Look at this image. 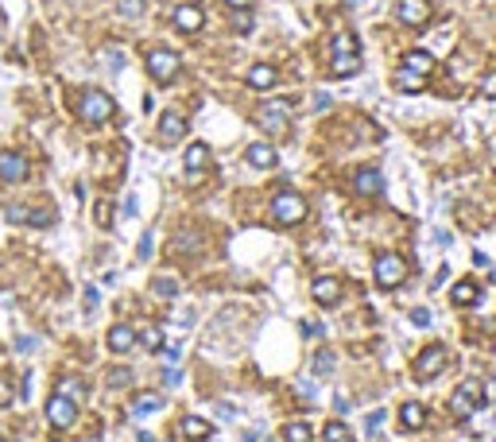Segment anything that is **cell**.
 <instances>
[{
    "instance_id": "obj_1",
    "label": "cell",
    "mask_w": 496,
    "mask_h": 442,
    "mask_svg": "<svg viewBox=\"0 0 496 442\" xmlns=\"http://www.w3.org/2000/svg\"><path fill=\"white\" fill-rule=\"evenodd\" d=\"M481 403H485V388H481V380H462V384H458V392L450 396V415H454L458 423H465Z\"/></svg>"
},
{
    "instance_id": "obj_2",
    "label": "cell",
    "mask_w": 496,
    "mask_h": 442,
    "mask_svg": "<svg viewBox=\"0 0 496 442\" xmlns=\"http://www.w3.org/2000/svg\"><path fill=\"white\" fill-rule=\"evenodd\" d=\"M113 117V97L101 90H85L82 97H78V120H85V125H105V120Z\"/></svg>"
},
{
    "instance_id": "obj_3",
    "label": "cell",
    "mask_w": 496,
    "mask_h": 442,
    "mask_svg": "<svg viewBox=\"0 0 496 442\" xmlns=\"http://www.w3.org/2000/svg\"><path fill=\"white\" fill-rule=\"evenodd\" d=\"M303 217H306V202L295 191H279L276 198H271V221H276V226H299Z\"/></svg>"
},
{
    "instance_id": "obj_4",
    "label": "cell",
    "mask_w": 496,
    "mask_h": 442,
    "mask_svg": "<svg viewBox=\"0 0 496 442\" xmlns=\"http://www.w3.org/2000/svg\"><path fill=\"white\" fill-rule=\"evenodd\" d=\"M372 275H376L380 287H399L407 279V260L399 252H380L376 264H372Z\"/></svg>"
},
{
    "instance_id": "obj_5",
    "label": "cell",
    "mask_w": 496,
    "mask_h": 442,
    "mask_svg": "<svg viewBox=\"0 0 496 442\" xmlns=\"http://www.w3.org/2000/svg\"><path fill=\"white\" fill-rule=\"evenodd\" d=\"M260 128L268 136H287V128H291V105L287 101H268L260 109Z\"/></svg>"
},
{
    "instance_id": "obj_6",
    "label": "cell",
    "mask_w": 496,
    "mask_h": 442,
    "mask_svg": "<svg viewBox=\"0 0 496 442\" xmlns=\"http://www.w3.org/2000/svg\"><path fill=\"white\" fill-rule=\"evenodd\" d=\"M442 368H446V345H430V350H423L419 357H415L411 373H415V380H419V384H430Z\"/></svg>"
},
{
    "instance_id": "obj_7",
    "label": "cell",
    "mask_w": 496,
    "mask_h": 442,
    "mask_svg": "<svg viewBox=\"0 0 496 442\" xmlns=\"http://www.w3.org/2000/svg\"><path fill=\"white\" fill-rule=\"evenodd\" d=\"M47 419H51L55 431H70V427L78 423V403L66 400L62 392H55L51 400H47Z\"/></svg>"
},
{
    "instance_id": "obj_8",
    "label": "cell",
    "mask_w": 496,
    "mask_h": 442,
    "mask_svg": "<svg viewBox=\"0 0 496 442\" xmlns=\"http://www.w3.org/2000/svg\"><path fill=\"white\" fill-rule=\"evenodd\" d=\"M148 74H152L155 82H171V78L178 74V55L167 47H155L152 55H148Z\"/></svg>"
},
{
    "instance_id": "obj_9",
    "label": "cell",
    "mask_w": 496,
    "mask_h": 442,
    "mask_svg": "<svg viewBox=\"0 0 496 442\" xmlns=\"http://www.w3.org/2000/svg\"><path fill=\"white\" fill-rule=\"evenodd\" d=\"M395 16H399V24H407V27H423L430 20V0H399Z\"/></svg>"
},
{
    "instance_id": "obj_10",
    "label": "cell",
    "mask_w": 496,
    "mask_h": 442,
    "mask_svg": "<svg viewBox=\"0 0 496 442\" xmlns=\"http://www.w3.org/2000/svg\"><path fill=\"white\" fill-rule=\"evenodd\" d=\"M0 179H4V183H24L27 159L20 156V151H0Z\"/></svg>"
},
{
    "instance_id": "obj_11",
    "label": "cell",
    "mask_w": 496,
    "mask_h": 442,
    "mask_svg": "<svg viewBox=\"0 0 496 442\" xmlns=\"http://www.w3.org/2000/svg\"><path fill=\"white\" fill-rule=\"evenodd\" d=\"M171 20H175V27H178V32H186V35L202 32V24H206V16H202V8H198V4H178Z\"/></svg>"
},
{
    "instance_id": "obj_12",
    "label": "cell",
    "mask_w": 496,
    "mask_h": 442,
    "mask_svg": "<svg viewBox=\"0 0 496 442\" xmlns=\"http://www.w3.org/2000/svg\"><path fill=\"white\" fill-rule=\"evenodd\" d=\"M311 295H314V303H322V307H334V303L341 299V284H337L334 275H318L314 287H311Z\"/></svg>"
},
{
    "instance_id": "obj_13",
    "label": "cell",
    "mask_w": 496,
    "mask_h": 442,
    "mask_svg": "<svg viewBox=\"0 0 496 442\" xmlns=\"http://www.w3.org/2000/svg\"><path fill=\"white\" fill-rule=\"evenodd\" d=\"M353 191H357V194H364V198H376V194L384 191V175H380L376 167H364V171H357V179H353Z\"/></svg>"
},
{
    "instance_id": "obj_14",
    "label": "cell",
    "mask_w": 496,
    "mask_h": 442,
    "mask_svg": "<svg viewBox=\"0 0 496 442\" xmlns=\"http://www.w3.org/2000/svg\"><path fill=\"white\" fill-rule=\"evenodd\" d=\"M244 159H248V163H253V167H260V171H271L279 163V156H276V148H271V144H253V148L244 151Z\"/></svg>"
},
{
    "instance_id": "obj_15",
    "label": "cell",
    "mask_w": 496,
    "mask_h": 442,
    "mask_svg": "<svg viewBox=\"0 0 496 442\" xmlns=\"http://www.w3.org/2000/svg\"><path fill=\"white\" fill-rule=\"evenodd\" d=\"M178 431H183L186 442H206L213 434V427L206 423V419H198V415H186L183 423H178Z\"/></svg>"
},
{
    "instance_id": "obj_16",
    "label": "cell",
    "mask_w": 496,
    "mask_h": 442,
    "mask_svg": "<svg viewBox=\"0 0 496 442\" xmlns=\"http://www.w3.org/2000/svg\"><path fill=\"white\" fill-rule=\"evenodd\" d=\"M132 345H136V330H132L128 322H117V326L109 330V350H113V353H128Z\"/></svg>"
},
{
    "instance_id": "obj_17",
    "label": "cell",
    "mask_w": 496,
    "mask_h": 442,
    "mask_svg": "<svg viewBox=\"0 0 496 442\" xmlns=\"http://www.w3.org/2000/svg\"><path fill=\"white\" fill-rule=\"evenodd\" d=\"M399 423H404V431H419L423 423H427V408L415 400H407L404 408H399Z\"/></svg>"
},
{
    "instance_id": "obj_18",
    "label": "cell",
    "mask_w": 496,
    "mask_h": 442,
    "mask_svg": "<svg viewBox=\"0 0 496 442\" xmlns=\"http://www.w3.org/2000/svg\"><path fill=\"white\" fill-rule=\"evenodd\" d=\"M160 136H163L167 144L183 140V136H186V120L178 117V113H163V120H160Z\"/></svg>"
},
{
    "instance_id": "obj_19",
    "label": "cell",
    "mask_w": 496,
    "mask_h": 442,
    "mask_svg": "<svg viewBox=\"0 0 496 442\" xmlns=\"http://www.w3.org/2000/svg\"><path fill=\"white\" fill-rule=\"evenodd\" d=\"M276 82H279V74H276V67H268V62H260V67L248 70V85H253V90H271Z\"/></svg>"
},
{
    "instance_id": "obj_20",
    "label": "cell",
    "mask_w": 496,
    "mask_h": 442,
    "mask_svg": "<svg viewBox=\"0 0 496 442\" xmlns=\"http://www.w3.org/2000/svg\"><path fill=\"white\" fill-rule=\"evenodd\" d=\"M206 163H210V148H206V144H190V148H186V175L194 179Z\"/></svg>"
},
{
    "instance_id": "obj_21",
    "label": "cell",
    "mask_w": 496,
    "mask_h": 442,
    "mask_svg": "<svg viewBox=\"0 0 496 442\" xmlns=\"http://www.w3.org/2000/svg\"><path fill=\"white\" fill-rule=\"evenodd\" d=\"M357 70H361V59H357V55H334V62H330V74L334 78H353Z\"/></svg>"
},
{
    "instance_id": "obj_22",
    "label": "cell",
    "mask_w": 496,
    "mask_h": 442,
    "mask_svg": "<svg viewBox=\"0 0 496 442\" xmlns=\"http://www.w3.org/2000/svg\"><path fill=\"white\" fill-rule=\"evenodd\" d=\"M423 85H427V78H423V74H415V70H407V67L395 70V90H404V93H419Z\"/></svg>"
},
{
    "instance_id": "obj_23",
    "label": "cell",
    "mask_w": 496,
    "mask_h": 442,
    "mask_svg": "<svg viewBox=\"0 0 496 442\" xmlns=\"http://www.w3.org/2000/svg\"><path fill=\"white\" fill-rule=\"evenodd\" d=\"M404 67H407V70H415V74H423V78H427L430 70H434V59H430L427 50H411V55H404Z\"/></svg>"
},
{
    "instance_id": "obj_24",
    "label": "cell",
    "mask_w": 496,
    "mask_h": 442,
    "mask_svg": "<svg viewBox=\"0 0 496 442\" xmlns=\"http://www.w3.org/2000/svg\"><path fill=\"white\" fill-rule=\"evenodd\" d=\"M450 299H454L458 307H469V303H477V284H469V279L454 284V287H450Z\"/></svg>"
},
{
    "instance_id": "obj_25",
    "label": "cell",
    "mask_w": 496,
    "mask_h": 442,
    "mask_svg": "<svg viewBox=\"0 0 496 442\" xmlns=\"http://www.w3.org/2000/svg\"><path fill=\"white\" fill-rule=\"evenodd\" d=\"M59 392L66 396V400L82 403V400H85V384L78 380V376H62V380H59Z\"/></svg>"
},
{
    "instance_id": "obj_26",
    "label": "cell",
    "mask_w": 496,
    "mask_h": 442,
    "mask_svg": "<svg viewBox=\"0 0 496 442\" xmlns=\"http://www.w3.org/2000/svg\"><path fill=\"white\" fill-rule=\"evenodd\" d=\"M160 408H163V396H155V392H143L140 400H132V415H152Z\"/></svg>"
},
{
    "instance_id": "obj_27",
    "label": "cell",
    "mask_w": 496,
    "mask_h": 442,
    "mask_svg": "<svg viewBox=\"0 0 496 442\" xmlns=\"http://www.w3.org/2000/svg\"><path fill=\"white\" fill-rule=\"evenodd\" d=\"M152 291L160 295V299H175V295H178V279H175V275H155Z\"/></svg>"
},
{
    "instance_id": "obj_28",
    "label": "cell",
    "mask_w": 496,
    "mask_h": 442,
    "mask_svg": "<svg viewBox=\"0 0 496 442\" xmlns=\"http://www.w3.org/2000/svg\"><path fill=\"white\" fill-rule=\"evenodd\" d=\"M140 342H143V350H148V353H160L163 350V330H160V326H143Z\"/></svg>"
},
{
    "instance_id": "obj_29",
    "label": "cell",
    "mask_w": 496,
    "mask_h": 442,
    "mask_svg": "<svg viewBox=\"0 0 496 442\" xmlns=\"http://www.w3.org/2000/svg\"><path fill=\"white\" fill-rule=\"evenodd\" d=\"M311 438H314V431L303 423V419H299V423H287V427H283V442H311Z\"/></svg>"
},
{
    "instance_id": "obj_30",
    "label": "cell",
    "mask_w": 496,
    "mask_h": 442,
    "mask_svg": "<svg viewBox=\"0 0 496 442\" xmlns=\"http://www.w3.org/2000/svg\"><path fill=\"white\" fill-rule=\"evenodd\" d=\"M334 55H357V39L349 32H337L334 35Z\"/></svg>"
},
{
    "instance_id": "obj_31",
    "label": "cell",
    "mask_w": 496,
    "mask_h": 442,
    "mask_svg": "<svg viewBox=\"0 0 496 442\" xmlns=\"http://www.w3.org/2000/svg\"><path fill=\"white\" fill-rule=\"evenodd\" d=\"M334 365H337V357H334V353H314V376H330V373H334Z\"/></svg>"
},
{
    "instance_id": "obj_32",
    "label": "cell",
    "mask_w": 496,
    "mask_h": 442,
    "mask_svg": "<svg viewBox=\"0 0 496 442\" xmlns=\"http://www.w3.org/2000/svg\"><path fill=\"white\" fill-rule=\"evenodd\" d=\"M326 442H353V434H349V427L345 423H326Z\"/></svg>"
},
{
    "instance_id": "obj_33",
    "label": "cell",
    "mask_w": 496,
    "mask_h": 442,
    "mask_svg": "<svg viewBox=\"0 0 496 442\" xmlns=\"http://www.w3.org/2000/svg\"><path fill=\"white\" fill-rule=\"evenodd\" d=\"M229 20H233V27H236L241 35L253 32V12H248V8H233V16H229Z\"/></svg>"
},
{
    "instance_id": "obj_34",
    "label": "cell",
    "mask_w": 496,
    "mask_h": 442,
    "mask_svg": "<svg viewBox=\"0 0 496 442\" xmlns=\"http://www.w3.org/2000/svg\"><path fill=\"white\" fill-rule=\"evenodd\" d=\"M384 419H388V411H372L369 423H364V434H369V438H380V427H384Z\"/></svg>"
},
{
    "instance_id": "obj_35",
    "label": "cell",
    "mask_w": 496,
    "mask_h": 442,
    "mask_svg": "<svg viewBox=\"0 0 496 442\" xmlns=\"http://www.w3.org/2000/svg\"><path fill=\"white\" fill-rule=\"evenodd\" d=\"M8 403H16V388L8 376H0V408H8Z\"/></svg>"
},
{
    "instance_id": "obj_36",
    "label": "cell",
    "mask_w": 496,
    "mask_h": 442,
    "mask_svg": "<svg viewBox=\"0 0 496 442\" xmlns=\"http://www.w3.org/2000/svg\"><path fill=\"white\" fill-rule=\"evenodd\" d=\"M128 380H132V373H128V368H117V373L105 376V384H109V388H125Z\"/></svg>"
},
{
    "instance_id": "obj_37",
    "label": "cell",
    "mask_w": 496,
    "mask_h": 442,
    "mask_svg": "<svg viewBox=\"0 0 496 442\" xmlns=\"http://www.w3.org/2000/svg\"><path fill=\"white\" fill-rule=\"evenodd\" d=\"M175 249H178V252H194V249H198V233H178Z\"/></svg>"
},
{
    "instance_id": "obj_38",
    "label": "cell",
    "mask_w": 496,
    "mask_h": 442,
    "mask_svg": "<svg viewBox=\"0 0 496 442\" xmlns=\"http://www.w3.org/2000/svg\"><path fill=\"white\" fill-rule=\"evenodd\" d=\"M8 221H20V226H27V221H31V209H27V206H8Z\"/></svg>"
},
{
    "instance_id": "obj_39",
    "label": "cell",
    "mask_w": 496,
    "mask_h": 442,
    "mask_svg": "<svg viewBox=\"0 0 496 442\" xmlns=\"http://www.w3.org/2000/svg\"><path fill=\"white\" fill-rule=\"evenodd\" d=\"M481 93H485V97H493V101H496V70H488V74L481 78Z\"/></svg>"
},
{
    "instance_id": "obj_40",
    "label": "cell",
    "mask_w": 496,
    "mask_h": 442,
    "mask_svg": "<svg viewBox=\"0 0 496 442\" xmlns=\"http://www.w3.org/2000/svg\"><path fill=\"white\" fill-rule=\"evenodd\" d=\"M101 59H105V62H109V70H120V67H125V55H120V50H117V47H113V50H105Z\"/></svg>"
},
{
    "instance_id": "obj_41",
    "label": "cell",
    "mask_w": 496,
    "mask_h": 442,
    "mask_svg": "<svg viewBox=\"0 0 496 442\" xmlns=\"http://www.w3.org/2000/svg\"><path fill=\"white\" fill-rule=\"evenodd\" d=\"M411 322H415V326H430V310H427V307H415V310H411Z\"/></svg>"
},
{
    "instance_id": "obj_42",
    "label": "cell",
    "mask_w": 496,
    "mask_h": 442,
    "mask_svg": "<svg viewBox=\"0 0 496 442\" xmlns=\"http://www.w3.org/2000/svg\"><path fill=\"white\" fill-rule=\"evenodd\" d=\"M140 260H152V233L140 237Z\"/></svg>"
},
{
    "instance_id": "obj_43",
    "label": "cell",
    "mask_w": 496,
    "mask_h": 442,
    "mask_svg": "<svg viewBox=\"0 0 496 442\" xmlns=\"http://www.w3.org/2000/svg\"><path fill=\"white\" fill-rule=\"evenodd\" d=\"M120 12H125V16H136V12H140V0H120Z\"/></svg>"
},
{
    "instance_id": "obj_44",
    "label": "cell",
    "mask_w": 496,
    "mask_h": 442,
    "mask_svg": "<svg viewBox=\"0 0 496 442\" xmlns=\"http://www.w3.org/2000/svg\"><path fill=\"white\" fill-rule=\"evenodd\" d=\"M183 380V373H178V368H167V373H163V384H178Z\"/></svg>"
},
{
    "instance_id": "obj_45",
    "label": "cell",
    "mask_w": 496,
    "mask_h": 442,
    "mask_svg": "<svg viewBox=\"0 0 496 442\" xmlns=\"http://www.w3.org/2000/svg\"><path fill=\"white\" fill-rule=\"evenodd\" d=\"M225 4H229V12H233V8H248L253 0H225Z\"/></svg>"
},
{
    "instance_id": "obj_46",
    "label": "cell",
    "mask_w": 496,
    "mask_h": 442,
    "mask_svg": "<svg viewBox=\"0 0 496 442\" xmlns=\"http://www.w3.org/2000/svg\"><path fill=\"white\" fill-rule=\"evenodd\" d=\"M493 279H496V268H493Z\"/></svg>"
}]
</instances>
